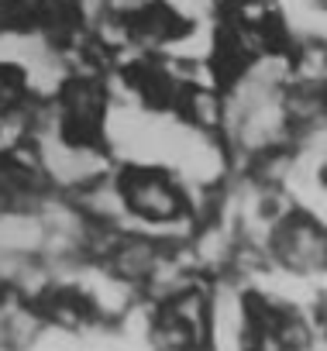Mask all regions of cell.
<instances>
[{
  "mask_svg": "<svg viewBox=\"0 0 327 351\" xmlns=\"http://www.w3.org/2000/svg\"><path fill=\"white\" fill-rule=\"evenodd\" d=\"M110 193L117 200V214L124 221L148 228L152 234H162V231L186 224L193 217L190 186L166 162L128 158V162L114 165Z\"/></svg>",
  "mask_w": 327,
  "mask_h": 351,
  "instance_id": "cell-1",
  "label": "cell"
},
{
  "mask_svg": "<svg viewBox=\"0 0 327 351\" xmlns=\"http://www.w3.org/2000/svg\"><path fill=\"white\" fill-rule=\"evenodd\" d=\"M320 324L293 300L241 289L234 300V351H317Z\"/></svg>",
  "mask_w": 327,
  "mask_h": 351,
  "instance_id": "cell-2",
  "label": "cell"
},
{
  "mask_svg": "<svg viewBox=\"0 0 327 351\" xmlns=\"http://www.w3.org/2000/svg\"><path fill=\"white\" fill-rule=\"evenodd\" d=\"M265 255L289 276H327V221L303 207H282V214L265 228Z\"/></svg>",
  "mask_w": 327,
  "mask_h": 351,
  "instance_id": "cell-3",
  "label": "cell"
},
{
  "mask_svg": "<svg viewBox=\"0 0 327 351\" xmlns=\"http://www.w3.org/2000/svg\"><path fill=\"white\" fill-rule=\"evenodd\" d=\"M313 183H317V190L327 197V152L317 158V169H313Z\"/></svg>",
  "mask_w": 327,
  "mask_h": 351,
  "instance_id": "cell-4",
  "label": "cell"
}]
</instances>
